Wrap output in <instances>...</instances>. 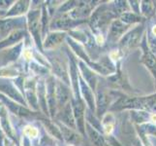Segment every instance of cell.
Wrapping results in <instances>:
<instances>
[{"mask_svg": "<svg viewBox=\"0 0 156 146\" xmlns=\"http://www.w3.org/2000/svg\"><path fill=\"white\" fill-rule=\"evenodd\" d=\"M132 118L134 119V121L138 124H143V123H149L150 122V116L151 113H149L147 111L144 110H137V111H132L131 113Z\"/></svg>", "mask_w": 156, "mask_h": 146, "instance_id": "2e32d148", "label": "cell"}, {"mask_svg": "<svg viewBox=\"0 0 156 146\" xmlns=\"http://www.w3.org/2000/svg\"><path fill=\"white\" fill-rule=\"evenodd\" d=\"M24 35V31L21 29H16L13 32H11L9 34V36L7 37L6 39L3 40L2 42H0V48H4L7 47L9 45L15 44L16 42L20 41Z\"/></svg>", "mask_w": 156, "mask_h": 146, "instance_id": "9c48e42d", "label": "cell"}, {"mask_svg": "<svg viewBox=\"0 0 156 146\" xmlns=\"http://www.w3.org/2000/svg\"><path fill=\"white\" fill-rule=\"evenodd\" d=\"M151 35L156 37V24L152 26V28H151Z\"/></svg>", "mask_w": 156, "mask_h": 146, "instance_id": "f546056e", "label": "cell"}, {"mask_svg": "<svg viewBox=\"0 0 156 146\" xmlns=\"http://www.w3.org/2000/svg\"><path fill=\"white\" fill-rule=\"evenodd\" d=\"M74 24H75V20L63 17L60 19H57L53 23L52 26H55V28H71Z\"/></svg>", "mask_w": 156, "mask_h": 146, "instance_id": "7402d4cb", "label": "cell"}, {"mask_svg": "<svg viewBox=\"0 0 156 146\" xmlns=\"http://www.w3.org/2000/svg\"><path fill=\"white\" fill-rule=\"evenodd\" d=\"M0 116L1 117L5 116V108L2 103H0Z\"/></svg>", "mask_w": 156, "mask_h": 146, "instance_id": "f1b7e54d", "label": "cell"}, {"mask_svg": "<svg viewBox=\"0 0 156 146\" xmlns=\"http://www.w3.org/2000/svg\"><path fill=\"white\" fill-rule=\"evenodd\" d=\"M60 133H61L62 137L65 138V139L67 140V141H69V142H75V141H78L79 137H78L77 134L75 133L73 131H71V129H70L61 126V132H60Z\"/></svg>", "mask_w": 156, "mask_h": 146, "instance_id": "cb8c5ba5", "label": "cell"}, {"mask_svg": "<svg viewBox=\"0 0 156 146\" xmlns=\"http://www.w3.org/2000/svg\"><path fill=\"white\" fill-rule=\"evenodd\" d=\"M141 11L140 12H142L146 17H149V16H151L153 14V5L151 4L152 2L150 1H142L141 2Z\"/></svg>", "mask_w": 156, "mask_h": 146, "instance_id": "d4e9b609", "label": "cell"}, {"mask_svg": "<svg viewBox=\"0 0 156 146\" xmlns=\"http://www.w3.org/2000/svg\"><path fill=\"white\" fill-rule=\"evenodd\" d=\"M62 120L63 122L67 124L68 126L75 128V123H74V115L72 114V108L70 104H67L63 109L62 113Z\"/></svg>", "mask_w": 156, "mask_h": 146, "instance_id": "44dd1931", "label": "cell"}, {"mask_svg": "<svg viewBox=\"0 0 156 146\" xmlns=\"http://www.w3.org/2000/svg\"><path fill=\"white\" fill-rule=\"evenodd\" d=\"M128 28H129V25L123 24L120 20L114 21L111 24L108 38L112 42H115L123 35V33L128 29Z\"/></svg>", "mask_w": 156, "mask_h": 146, "instance_id": "3957f363", "label": "cell"}, {"mask_svg": "<svg viewBox=\"0 0 156 146\" xmlns=\"http://www.w3.org/2000/svg\"><path fill=\"white\" fill-rule=\"evenodd\" d=\"M64 37H65V34L64 33H60V32H55V33H51L49 36H48V38L46 39L45 41V48H53L57 45H59L60 43L62 42V40L64 39Z\"/></svg>", "mask_w": 156, "mask_h": 146, "instance_id": "4fadbf2b", "label": "cell"}, {"mask_svg": "<svg viewBox=\"0 0 156 146\" xmlns=\"http://www.w3.org/2000/svg\"><path fill=\"white\" fill-rule=\"evenodd\" d=\"M87 131L88 133V137L91 141H92V143H94L95 146H105V140L103 137L96 129H94V128L88 125V124L87 125Z\"/></svg>", "mask_w": 156, "mask_h": 146, "instance_id": "9a60e30c", "label": "cell"}, {"mask_svg": "<svg viewBox=\"0 0 156 146\" xmlns=\"http://www.w3.org/2000/svg\"><path fill=\"white\" fill-rule=\"evenodd\" d=\"M84 106L83 102H77L74 106V116L76 117V122L80 132L82 133H84V121H83V116H84Z\"/></svg>", "mask_w": 156, "mask_h": 146, "instance_id": "52a82bcc", "label": "cell"}, {"mask_svg": "<svg viewBox=\"0 0 156 146\" xmlns=\"http://www.w3.org/2000/svg\"><path fill=\"white\" fill-rule=\"evenodd\" d=\"M144 57H143V62H144V64L148 67V69L152 72V74L154 75V77L156 79V58L154 57L153 54L150 52V50L147 48V46L144 44Z\"/></svg>", "mask_w": 156, "mask_h": 146, "instance_id": "5b68a950", "label": "cell"}, {"mask_svg": "<svg viewBox=\"0 0 156 146\" xmlns=\"http://www.w3.org/2000/svg\"><path fill=\"white\" fill-rule=\"evenodd\" d=\"M45 126H46L48 131H49L52 136H55L58 139H62L61 133H60V131H59L58 128H56L55 125H52V124L50 122H45Z\"/></svg>", "mask_w": 156, "mask_h": 146, "instance_id": "484cf974", "label": "cell"}, {"mask_svg": "<svg viewBox=\"0 0 156 146\" xmlns=\"http://www.w3.org/2000/svg\"><path fill=\"white\" fill-rule=\"evenodd\" d=\"M156 107V95L147 97H120L112 110H122V109H135V110H150Z\"/></svg>", "mask_w": 156, "mask_h": 146, "instance_id": "6da1fadb", "label": "cell"}, {"mask_svg": "<svg viewBox=\"0 0 156 146\" xmlns=\"http://www.w3.org/2000/svg\"><path fill=\"white\" fill-rule=\"evenodd\" d=\"M144 33V26L143 25H138L136 26L135 28L130 30L126 33L124 36L121 37L119 44L122 48H132V47H135L140 39H141V36Z\"/></svg>", "mask_w": 156, "mask_h": 146, "instance_id": "7a4b0ae2", "label": "cell"}, {"mask_svg": "<svg viewBox=\"0 0 156 146\" xmlns=\"http://www.w3.org/2000/svg\"><path fill=\"white\" fill-rule=\"evenodd\" d=\"M120 21L123 24L129 25V24H132L135 23H140V21H141V17L138 16L137 14H134L131 12H125V13L121 14Z\"/></svg>", "mask_w": 156, "mask_h": 146, "instance_id": "ffe728a7", "label": "cell"}, {"mask_svg": "<svg viewBox=\"0 0 156 146\" xmlns=\"http://www.w3.org/2000/svg\"><path fill=\"white\" fill-rule=\"evenodd\" d=\"M4 15V13L2 12V11H0V17H1V16H3Z\"/></svg>", "mask_w": 156, "mask_h": 146, "instance_id": "1f68e13d", "label": "cell"}, {"mask_svg": "<svg viewBox=\"0 0 156 146\" xmlns=\"http://www.w3.org/2000/svg\"><path fill=\"white\" fill-rule=\"evenodd\" d=\"M25 93L26 95H27V99H29V102L33 105V107H36V101H37V97L35 95V87H34V83L32 81H29V82H26L25 86Z\"/></svg>", "mask_w": 156, "mask_h": 146, "instance_id": "d6986e66", "label": "cell"}, {"mask_svg": "<svg viewBox=\"0 0 156 146\" xmlns=\"http://www.w3.org/2000/svg\"><path fill=\"white\" fill-rule=\"evenodd\" d=\"M0 92H2L5 95H9L10 97L16 99L17 101H20V103H24V100L23 99L21 95L17 91V89H15V87L10 83H0Z\"/></svg>", "mask_w": 156, "mask_h": 146, "instance_id": "8992f818", "label": "cell"}, {"mask_svg": "<svg viewBox=\"0 0 156 146\" xmlns=\"http://www.w3.org/2000/svg\"><path fill=\"white\" fill-rule=\"evenodd\" d=\"M47 89H48V93H46V96L48 97V102H49V106H50V110L51 115L55 112V85L53 83L52 78H50L48 81V85H47Z\"/></svg>", "mask_w": 156, "mask_h": 146, "instance_id": "ba28073f", "label": "cell"}, {"mask_svg": "<svg viewBox=\"0 0 156 146\" xmlns=\"http://www.w3.org/2000/svg\"><path fill=\"white\" fill-rule=\"evenodd\" d=\"M110 99L105 92H100L98 95V101H97V112L98 114H103L104 111L107 109V107L109 106Z\"/></svg>", "mask_w": 156, "mask_h": 146, "instance_id": "e0dca14e", "label": "cell"}, {"mask_svg": "<svg viewBox=\"0 0 156 146\" xmlns=\"http://www.w3.org/2000/svg\"><path fill=\"white\" fill-rule=\"evenodd\" d=\"M137 146H142V145H141V143H137Z\"/></svg>", "mask_w": 156, "mask_h": 146, "instance_id": "d6a6232c", "label": "cell"}, {"mask_svg": "<svg viewBox=\"0 0 156 146\" xmlns=\"http://www.w3.org/2000/svg\"><path fill=\"white\" fill-rule=\"evenodd\" d=\"M28 6H29L28 1H19L10 9L6 16H8V17H15V16L21 15L27 11Z\"/></svg>", "mask_w": 156, "mask_h": 146, "instance_id": "7c38bea8", "label": "cell"}, {"mask_svg": "<svg viewBox=\"0 0 156 146\" xmlns=\"http://www.w3.org/2000/svg\"><path fill=\"white\" fill-rule=\"evenodd\" d=\"M24 57H25V58L29 59V58H31V53H30V52H28V51H26V52L24 53Z\"/></svg>", "mask_w": 156, "mask_h": 146, "instance_id": "4dcf8cb0", "label": "cell"}, {"mask_svg": "<svg viewBox=\"0 0 156 146\" xmlns=\"http://www.w3.org/2000/svg\"><path fill=\"white\" fill-rule=\"evenodd\" d=\"M2 99L5 103L7 104V106L9 107V109L12 111L15 114H18V115H29L30 114V111L28 109H26L25 107L21 106V105H19L17 104L16 102L14 101H11L10 99H7L6 97L2 96Z\"/></svg>", "mask_w": 156, "mask_h": 146, "instance_id": "5bb4252c", "label": "cell"}, {"mask_svg": "<svg viewBox=\"0 0 156 146\" xmlns=\"http://www.w3.org/2000/svg\"><path fill=\"white\" fill-rule=\"evenodd\" d=\"M80 88H82V91H83V94L84 95L85 100H87V102L90 106L91 109H93L95 104H94V97L92 95V92H91V90L88 88V86L87 84H84V82L83 80H80Z\"/></svg>", "mask_w": 156, "mask_h": 146, "instance_id": "ac0fdd59", "label": "cell"}, {"mask_svg": "<svg viewBox=\"0 0 156 146\" xmlns=\"http://www.w3.org/2000/svg\"><path fill=\"white\" fill-rule=\"evenodd\" d=\"M39 17L40 12L39 11H32L28 15V24L30 32L35 38L37 44L40 45V34H39Z\"/></svg>", "mask_w": 156, "mask_h": 146, "instance_id": "277c9868", "label": "cell"}, {"mask_svg": "<svg viewBox=\"0 0 156 146\" xmlns=\"http://www.w3.org/2000/svg\"><path fill=\"white\" fill-rule=\"evenodd\" d=\"M69 92L62 83H58L55 86V97L60 105H64L69 99Z\"/></svg>", "mask_w": 156, "mask_h": 146, "instance_id": "8fae6325", "label": "cell"}, {"mask_svg": "<svg viewBox=\"0 0 156 146\" xmlns=\"http://www.w3.org/2000/svg\"><path fill=\"white\" fill-rule=\"evenodd\" d=\"M23 133L25 136L30 137H36L38 136V131L34 128V127H31V126H27L25 127L23 129Z\"/></svg>", "mask_w": 156, "mask_h": 146, "instance_id": "4316f807", "label": "cell"}, {"mask_svg": "<svg viewBox=\"0 0 156 146\" xmlns=\"http://www.w3.org/2000/svg\"><path fill=\"white\" fill-rule=\"evenodd\" d=\"M130 3H131V7L133 8L134 12L137 13V14H140V4H138L139 2L138 1H132Z\"/></svg>", "mask_w": 156, "mask_h": 146, "instance_id": "83f0119b", "label": "cell"}, {"mask_svg": "<svg viewBox=\"0 0 156 146\" xmlns=\"http://www.w3.org/2000/svg\"><path fill=\"white\" fill-rule=\"evenodd\" d=\"M20 24V20H0V34H6L7 32H10L11 30H16V26Z\"/></svg>", "mask_w": 156, "mask_h": 146, "instance_id": "30bf717a", "label": "cell"}, {"mask_svg": "<svg viewBox=\"0 0 156 146\" xmlns=\"http://www.w3.org/2000/svg\"><path fill=\"white\" fill-rule=\"evenodd\" d=\"M80 68H82L83 72V76L84 78L87 79V81L88 82V84L91 86V88H95V85H96V78H95V75L94 73L89 70L88 68H87L83 63H80Z\"/></svg>", "mask_w": 156, "mask_h": 146, "instance_id": "603a6c76", "label": "cell"}]
</instances>
